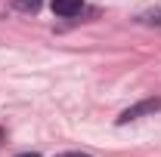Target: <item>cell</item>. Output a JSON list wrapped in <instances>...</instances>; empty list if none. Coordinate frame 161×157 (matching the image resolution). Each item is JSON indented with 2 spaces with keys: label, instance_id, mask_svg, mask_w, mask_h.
<instances>
[{
  "label": "cell",
  "instance_id": "obj_1",
  "mask_svg": "<svg viewBox=\"0 0 161 157\" xmlns=\"http://www.w3.org/2000/svg\"><path fill=\"white\" fill-rule=\"evenodd\" d=\"M155 111H161V99H142V102H136V105L124 108L115 123L124 126V123H130V120H140V117H146V114H155Z\"/></svg>",
  "mask_w": 161,
  "mask_h": 157
},
{
  "label": "cell",
  "instance_id": "obj_2",
  "mask_svg": "<svg viewBox=\"0 0 161 157\" xmlns=\"http://www.w3.org/2000/svg\"><path fill=\"white\" fill-rule=\"evenodd\" d=\"M50 6H53V13H56V16L71 19V16H78L80 9H84V0H53Z\"/></svg>",
  "mask_w": 161,
  "mask_h": 157
},
{
  "label": "cell",
  "instance_id": "obj_3",
  "mask_svg": "<svg viewBox=\"0 0 161 157\" xmlns=\"http://www.w3.org/2000/svg\"><path fill=\"white\" fill-rule=\"evenodd\" d=\"M13 6L22 9V13H37L40 6H43V0H13Z\"/></svg>",
  "mask_w": 161,
  "mask_h": 157
},
{
  "label": "cell",
  "instance_id": "obj_4",
  "mask_svg": "<svg viewBox=\"0 0 161 157\" xmlns=\"http://www.w3.org/2000/svg\"><path fill=\"white\" fill-rule=\"evenodd\" d=\"M142 22H149V25H161V9H155V13H146V16H142Z\"/></svg>",
  "mask_w": 161,
  "mask_h": 157
},
{
  "label": "cell",
  "instance_id": "obj_5",
  "mask_svg": "<svg viewBox=\"0 0 161 157\" xmlns=\"http://www.w3.org/2000/svg\"><path fill=\"white\" fill-rule=\"evenodd\" d=\"M56 157H90V154H84V151H65V154H56Z\"/></svg>",
  "mask_w": 161,
  "mask_h": 157
},
{
  "label": "cell",
  "instance_id": "obj_6",
  "mask_svg": "<svg viewBox=\"0 0 161 157\" xmlns=\"http://www.w3.org/2000/svg\"><path fill=\"white\" fill-rule=\"evenodd\" d=\"M16 157H40L37 151H25V154H16Z\"/></svg>",
  "mask_w": 161,
  "mask_h": 157
},
{
  "label": "cell",
  "instance_id": "obj_7",
  "mask_svg": "<svg viewBox=\"0 0 161 157\" xmlns=\"http://www.w3.org/2000/svg\"><path fill=\"white\" fill-rule=\"evenodd\" d=\"M0 139H3V129H0Z\"/></svg>",
  "mask_w": 161,
  "mask_h": 157
}]
</instances>
